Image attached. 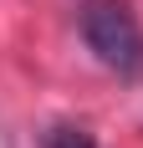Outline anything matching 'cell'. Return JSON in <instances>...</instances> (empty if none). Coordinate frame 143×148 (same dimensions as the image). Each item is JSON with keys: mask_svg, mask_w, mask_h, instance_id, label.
Segmentation results:
<instances>
[{"mask_svg": "<svg viewBox=\"0 0 143 148\" xmlns=\"http://www.w3.org/2000/svg\"><path fill=\"white\" fill-rule=\"evenodd\" d=\"M46 148H97V138L87 128H77V123H61V128L46 133Z\"/></svg>", "mask_w": 143, "mask_h": 148, "instance_id": "obj_2", "label": "cell"}, {"mask_svg": "<svg viewBox=\"0 0 143 148\" xmlns=\"http://www.w3.org/2000/svg\"><path fill=\"white\" fill-rule=\"evenodd\" d=\"M87 51L118 77H143V26L123 0H92L82 10Z\"/></svg>", "mask_w": 143, "mask_h": 148, "instance_id": "obj_1", "label": "cell"}]
</instances>
